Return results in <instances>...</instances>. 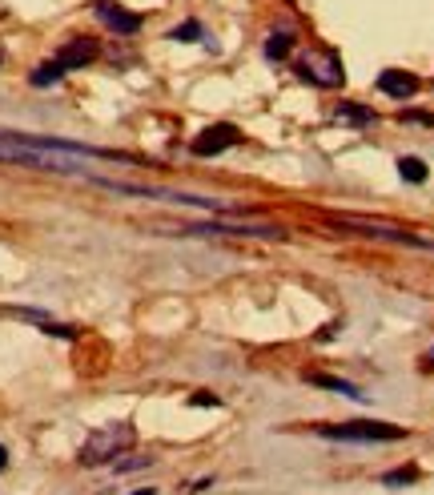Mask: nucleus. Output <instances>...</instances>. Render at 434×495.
Listing matches in <instances>:
<instances>
[{"label": "nucleus", "mask_w": 434, "mask_h": 495, "mask_svg": "<svg viewBox=\"0 0 434 495\" xmlns=\"http://www.w3.org/2000/svg\"><path fill=\"white\" fill-rule=\"evenodd\" d=\"M137 443V427L133 423H104V427H96L93 435L85 439V447H80L77 459L85 463V467H104V463H117V455H125L129 447Z\"/></svg>", "instance_id": "f257e3e1"}, {"label": "nucleus", "mask_w": 434, "mask_h": 495, "mask_svg": "<svg viewBox=\"0 0 434 495\" xmlns=\"http://www.w3.org/2000/svg\"><path fill=\"white\" fill-rule=\"evenodd\" d=\"M177 234L189 238H257V242H286L281 226H257V222H185L177 226Z\"/></svg>", "instance_id": "f03ea898"}, {"label": "nucleus", "mask_w": 434, "mask_h": 495, "mask_svg": "<svg viewBox=\"0 0 434 495\" xmlns=\"http://www.w3.org/2000/svg\"><path fill=\"white\" fill-rule=\"evenodd\" d=\"M318 435L334 439V443H398V439H406V427L362 419V423H326V427H318Z\"/></svg>", "instance_id": "7ed1b4c3"}, {"label": "nucleus", "mask_w": 434, "mask_h": 495, "mask_svg": "<svg viewBox=\"0 0 434 495\" xmlns=\"http://www.w3.org/2000/svg\"><path fill=\"white\" fill-rule=\"evenodd\" d=\"M297 77L310 85H318V89H338V85L346 81V69H342V57H338L334 49H310L297 57Z\"/></svg>", "instance_id": "20e7f679"}, {"label": "nucleus", "mask_w": 434, "mask_h": 495, "mask_svg": "<svg viewBox=\"0 0 434 495\" xmlns=\"http://www.w3.org/2000/svg\"><path fill=\"white\" fill-rule=\"evenodd\" d=\"M93 17L117 37H133V33H141V25H145L141 13H129V9H121V4H113V0H93Z\"/></svg>", "instance_id": "39448f33"}, {"label": "nucleus", "mask_w": 434, "mask_h": 495, "mask_svg": "<svg viewBox=\"0 0 434 495\" xmlns=\"http://www.w3.org/2000/svg\"><path fill=\"white\" fill-rule=\"evenodd\" d=\"M241 141V133H238V125H230V122H221V125H209V130H201L197 138H193V157H217V154H225V149H233Z\"/></svg>", "instance_id": "423d86ee"}, {"label": "nucleus", "mask_w": 434, "mask_h": 495, "mask_svg": "<svg viewBox=\"0 0 434 495\" xmlns=\"http://www.w3.org/2000/svg\"><path fill=\"white\" fill-rule=\"evenodd\" d=\"M101 57V45L93 41V37H72L69 45H61V53H56V65L64 69V73H72V69H85L93 65V61Z\"/></svg>", "instance_id": "0eeeda50"}, {"label": "nucleus", "mask_w": 434, "mask_h": 495, "mask_svg": "<svg viewBox=\"0 0 434 495\" xmlns=\"http://www.w3.org/2000/svg\"><path fill=\"white\" fill-rule=\"evenodd\" d=\"M378 93H386L394 101H406L418 93V77L406 73V69H386V73H378Z\"/></svg>", "instance_id": "6e6552de"}, {"label": "nucleus", "mask_w": 434, "mask_h": 495, "mask_svg": "<svg viewBox=\"0 0 434 495\" xmlns=\"http://www.w3.org/2000/svg\"><path fill=\"white\" fill-rule=\"evenodd\" d=\"M305 382L310 387H326V390H334V395H346V399H354V403H366V390H358L354 382H346V379H334V374H321V371H313V374H305Z\"/></svg>", "instance_id": "1a4fd4ad"}, {"label": "nucleus", "mask_w": 434, "mask_h": 495, "mask_svg": "<svg viewBox=\"0 0 434 495\" xmlns=\"http://www.w3.org/2000/svg\"><path fill=\"white\" fill-rule=\"evenodd\" d=\"M334 117L342 125H374L378 122V113L370 105H358V101H338L334 105Z\"/></svg>", "instance_id": "9d476101"}, {"label": "nucleus", "mask_w": 434, "mask_h": 495, "mask_svg": "<svg viewBox=\"0 0 434 495\" xmlns=\"http://www.w3.org/2000/svg\"><path fill=\"white\" fill-rule=\"evenodd\" d=\"M61 77H64V69L56 65V61H45V65H37V69L29 73V81L37 85V89H48V85H56Z\"/></svg>", "instance_id": "9b49d317"}, {"label": "nucleus", "mask_w": 434, "mask_h": 495, "mask_svg": "<svg viewBox=\"0 0 434 495\" xmlns=\"http://www.w3.org/2000/svg\"><path fill=\"white\" fill-rule=\"evenodd\" d=\"M289 53H294V33H273L270 41H265V57L270 61H286Z\"/></svg>", "instance_id": "f8f14e48"}, {"label": "nucleus", "mask_w": 434, "mask_h": 495, "mask_svg": "<svg viewBox=\"0 0 434 495\" xmlns=\"http://www.w3.org/2000/svg\"><path fill=\"white\" fill-rule=\"evenodd\" d=\"M398 173H402V181H410V186H422V181H426V162H422V157H402Z\"/></svg>", "instance_id": "ddd939ff"}, {"label": "nucleus", "mask_w": 434, "mask_h": 495, "mask_svg": "<svg viewBox=\"0 0 434 495\" xmlns=\"http://www.w3.org/2000/svg\"><path fill=\"white\" fill-rule=\"evenodd\" d=\"M205 37V29H201V21H185V25L169 29V41H181V45H193Z\"/></svg>", "instance_id": "4468645a"}, {"label": "nucleus", "mask_w": 434, "mask_h": 495, "mask_svg": "<svg viewBox=\"0 0 434 495\" xmlns=\"http://www.w3.org/2000/svg\"><path fill=\"white\" fill-rule=\"evenodd\" d=\"M414 479H418L414 467H398V471H386L382 483H386V487H402V483H414Z\"/></svg>", "instance_id": "2eb2a0df"}, {"label": "nucleus", "mask_w": 434, "mask_h": 495, "mask_svg": "<svg viewBox=\"0 0 434 495\" xmlns=\"http://www.w3.org/2000/svg\"><path fill=\"white\" fill-rule=\"evenodd\" d=\"M153 463V455H133V459H117L113 467L121 471V475H129V471H141V467H149Z\"/></svg>", "instance_id": "dca6fc26"}, {"label": "nucleus", "mask_w": 434, "mask_h": 495, "mask_svg": "<svg viewBox=\"0 0 434 495\" xmlns=\"http://www.w3.org/2000/svg\"><path fill=\"white\" fill-rule=\"evenodd\" d=\"M40 331H45V334H56V339H77V331H72V326H61V323H48V318H45V326H40Z\"/></svg>", "instance_id": "f3484780"}, {"label": "nucleus", "mask_w": 434, "mask_h": 495, "mask_svg": "<svg viewBox=\"0 0 434 495\" xmlns=\"http://www.w3.org/2000/svg\"><path fill=\"white\" fill-rule=\"evenodd\" d=\"M189 403H193V407H217V403H221V399H217V395H193Z\"/></svg>", "instance_id": "a211bd4d"}, {"label": "nucleus", "mask_w": 434, "mask_h": 495, "mask_svg": "<svg viewBox=\"0 0 434 495\" xmlns=\"http://www.w3.org/2000/svg\"><path fill=\"white\" fill-rule=\"evenodd\" d=\"M402 122H422V125H434L430 113H402Z\"/></svg>", "instance_id": "6ab92c4d"}, {"label": "nucleus", "mask_w": 434, "mask_h": 495, "mask_svg": "<svg viewBox=\"0 0 434 495\" xmlns=\"http://www.w3.org/2000/svg\"><path fill=\"white\" fill-rule=\"evenodd\" d=\"M8 467V451H4V447H0V471H4Z\"/></svg>", "instance_id": "aec40b11"}, {"label": "nucleus", "mask_w": 434, "mask_h": 495, "mask_svg": "<svg viewBox=\"0 0 434 495\" xmlns=\"http://www.w3.org/2000/svg\"><path fill=\"white\" fill-rule=\"evenodd\" d=\"M133 495H157V491H153V487H145V491H133Z\"/></svg>", "instance_id": "412c9836"}, {"label": "nucleus", "mask_w": 434, "mask_h": 495, "mask_svg": "<svg viewBox=\"0 0 434 495\" xmlns=\"http://www.w3.org/2000/svg\"><path fill=\"white\" fill-rule=\"evenodd\" d=\"M426 363H430V366H434V350H430V355H426Z\"/></svg>", "instance_id": "4be33fe9"}]
</instances>
